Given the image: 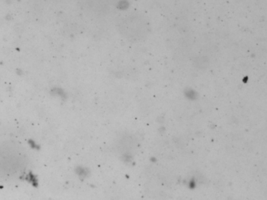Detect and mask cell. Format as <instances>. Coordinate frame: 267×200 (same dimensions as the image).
Segmentation results:
<instances>
[{
	"instance_id": "1",
	"label": "cell",
	"mask_w": 267,
	"mask_h": 200,
	"mask_svg": "<svg viewBox=\"0 0 267 200\" xmlns=\"http://www.w3.org/2000/svg\"><path fill=\"white\" fill-rule=\"evenodd\" d=\"M120 33L129 40L143 39L149 33L148 21L140 16H133L125 18L120 25Z\"/></svg>"
}]
</instances>
